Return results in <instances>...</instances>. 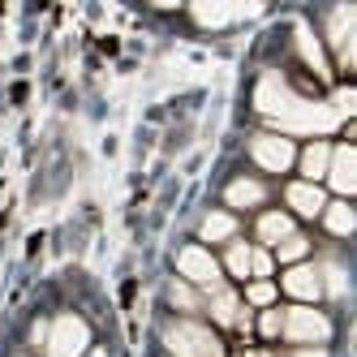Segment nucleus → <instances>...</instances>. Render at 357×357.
<instances>
[{"mask_svg": "<svg viewBox=\"0 0 357 357\" xmlns=\"http://www.w3.org/2000/svg\"><path fill=\"white\" fill-rule=\"evenodd\" d=\"M254 108H259L267 121H275L280 130H289V134H331L340 125V116L331 112V104H310V99L293 95L280 73H267L259 82Z\"/></svg>", "mask_w": 357, "mask_h": 357, "instance_id": "obj_1", "label": "nucleus"}, {"mask_svg": "<svg viewBox=\"0 0 357 357\" xmlns=\"http://www.w3.org/2000/svg\"><path fill=\"white\" fill-rule=\"evenodd\" d=\"M164 349L172 357H224L220 340L202 323H190V319H176L164 327Z\"/></svg>", "mask_w": 357, "mask_h": 357, "instance_id": "obj_2", "label": "nucleus"}, {"mask_svg": "<svg viewBox=\"0 0 357 357\" xmlns=\"http://www.w3.org/2000/svg\"><path fill=\"white\" fill-rule=\"evenodd\" d=\"M91 344V331L78 314H61L47 327V357H82Z\"/></svg>", "mask_w": 357, "mask_h": 357, "instance_id": "obj_3", "label": "nucleus"}, {"mask_svg": "<svg viewBox=\"0 0 357 357\" xmlns=\"http://www.w3.org/2000/svg\"><path fill=\"white\" fill-rule=\"evenodd\" d=\"M280 331H284L293 344H323V340L331 336V323H327L319 310H310V305H297V310L284 314Z\"/></svg>", "mask_w": 357, "mask_h": 357, "instance_id": "obj_4", "label": "nucleus"}, {"mask_svg": "<svg viewBox=\"0 0 357 357\" xmlns=\"http://www.w3.org/2000/svg\"><path fill=\"white\" fill-rule=\"evenodd\" d=\"M250 155H254V164L267 168V172H284L297 160V151H293L289 138H280V134H259L250 142Z\"/></svg>", "mask_w": 357, "mask_h": 357, "instance_id": "obj_5", "label": "nucleus"}, {"mask_svg": "<svg viewBox=\"0 0 357 357\" xmlns=\"http://www.w3.org/2000/svg\"><path fill=\"white\" fill-rule=\"evenodd\" d=\"M176 267H181L185 280H194V284H207V289H215V280H220L215 259H211L202 245H185L181 254H176Z\"/></svg>", "mask_w": 357, "mask_h": 357, "instance_id": "obj_6", "label": "nucleus"}, {"mask_svg": "<svg viewBox=\"0 0 357 357\" xmlns=\"http://www.w3.org/2000/svg\"><path fill=\"white\" fill-rule=\"evenodd\" d=\"M327 176H331V185H336L340 194L357 190V155H353V146H336V151H331Z\"/></svg>", "mask_w": 357, "mask_h": 357, "instance_id": "obj_7", "label": "nucleus"}, {"mask_svg": "<svg viewBox=\"0 0 357 357\" xmlns=\"http://www.w3.org/2000/svg\"><path fill=\"white\" fill-rule=\"evenodd\" d=\"M284 289H289L297 301H314V297L323 293V271H314V267H289Z\"/></svg>", "mask_w": 357, "mask_h": 357, "instance_id": "obj_8", "label": "nucleus"}, {"mask_svg": "<svg viewBox=\"0 0 357 357\" xmlns=\"http://www.w3.org/2000/svg\"><path fill=\"white\" fill-rule=\"evenodd\" d=\"M353 22H357V9L353 5H340V9H331V43L340 47V56H344V65H349V39H353Z\"/></svg>", "mask_w": 357, "mask_h": 357, "instance_id": "obj_9", "label": "nucleus"}, {"mask_svg": "<svg viewBox=\"0 0 357 357\" xmlns=\"http://www.w3.org/2000/svg\"><path fill=\"white\" fill-rule=\"evenodd\" d=\"M289 207H293L297 215H319V211H323V190L310 185V181L289 185Z\"/></svg>", "mask_w": 357, "mask_h": 357, "instance_id": "obj_10", "label": "nucleus"}, {"mask_svg": "<svg viewBox=\"0 0 357 357\" xmlns=\"http://www.w3.org/2000/svg\"><path fill=\"white\" fill-rule=\"evenodd\" d=\"M263 198H267V190L259 181H250V176H241V181L228 185V207H259Z\"/></svg>", "mask_w": 357, "mask_h": 357, "instance_id": "obj_11", "label": "nucleus"}, {"mask_svg": "<svg viewBox=\"0 0 357 357\" xmlns=\"http://www.w3.org/2000/svg\"><path fill=\"white\" fill-rule=\"evenodd\" d=\"M259 237L271 241V245H280L284 237H293V220H289V215H280V211H267V215L259 220Z\"/></svg>", "mask_w": 357, "mask_h": 357, "instance_id": "obj_12", "label": "nucleus"}, {"mask_svg": "<svg viewBox=\"0 0 357 357\" xmlns=\"http://www.w3.org/2000/svg\"><path fill=\"white\" fill-rule=\"evenodd\" d=\"M211 319H215V323H224V327H233V323H241V310H237V297L228 293V289H215V293H211Z\"/></svg>", "mask_w": 357, "mask_h": 357, "instance_id": "obj_13", "label": "nucleus"}, {"mask_svg": "<svg viewBox=\"0 0 357 357\" xmlns=\"http://www.w3.org/2000/svg\"><path fill=\"white\" fill-rule=\"evenodd\" d=\"M327 164H331V146H323V142L305 146V155H301V168H305V176H310V185L319 181V176H327Z\"/></svg>", "mask_w": 357, "mask_h": 357, "instance_id": "obj_14", "label": "nucleus"}, {"mask_svg": "<svg viewBox=\"0 0 357 357\" xmlns=\"http://www.w3.org/2000/svg\"><path fill=\"white\" fill-rule=\"evenodd\" d=\"M233 233H237V220L224 215V211H211L207 220H202V237H207V241H228Z\"/></svg>", "mask_w": 357, "mask_h": 357, "instance_id": "obj_15", "label": "nucleus"}, {"mask_svg": "<svg viewBox=\"0 0 357 357\" xmlns=\"http://www.w3.org/2000/svg\"><path fill=\"white\" fill-rule=\"evenodd\" d=\"M353 207H349V202H331V207H327V228H331V233H336V237H349L353 233Z\"/></svg>", "mask_w": 357, "mask_h": 357, "instance_id": "obj_16", "label": "nucleus"}, {"mask_svg": "<svg viewBox=\"0 0 357 357\" xmlns=\"http://www.w3.org/2000/svg\"><path fill=\"white\" fill-rule=\"evenodd\" d=\"M297 47H301V56H305V65H310L314 73H327V61H323V47L314 43V35L305 31V26L297 31Z\"/></svg>", "mask_w": 357, "mask_h": 357, "instance_id": "obj_17", "label": "nucleus"}, {"mask_svg": "<svg viewBox=\"0 0 357 357\" xmlns=\"http://www.w3.org/2000/svg\"><path fill=\"white\" fill-rule=\"evenodd\" d=\"M237 13H245V9H228V5H198L194 9V17L202 26H224V22H233Z\"/></svg>", "mask_w": 357, "mask_h": 357, "instance_id": "obj_18", "label": "nucleus"}, {"mask_svg": "<svg viewBox=\"0 0 357 357\" xmlns=\"http://www.w3.org/2000/svg\"><path fill=\"white\" fill-rule=\"evenodd\" d=\"M250 245H241V241H233V245H228V271H233V275H250Z\"/></svg>", "mask_w": 357, "mask_h": 357, "instance_id": "obj_19", "label": "nucleus"}, {"mask_svg": "<svg viewBox=\"0 0 357 357\" xmlns=\"http://www.w3.org/2000/svg\"><path fill=\"white\" fill-rule=\"evenodd\" d=\"M305 250H310V241L293 233V237H284V241H280V259H284V263H297Z\"/></svg>", "mask_w": 357, "mask_h": 357, "instance_id": "obj_20", "label": "nucleus"}, {"mask_svg": "<svg viewBox=\"0 0 357 357\" xmlns=\"http://www.w3.org/2000/svg\"><path fill=\"white\" fill-rule=\"evenodd\" d=\"M168 297H172V305H181V310H198V297H194L185 284H172V289H168Z\"/></svg>", "mask_w": 357, "mask_h": 357, "instance_id": "obj_21", "label": "nucleus"}, {"mask_svg": "<svg viewBox=\"0 0 357 357\" xmlns=\"http://www.w3.org/2000/svg\"><path fill=\"white\" fill-rule=\"evenodd\" d=\"M245 297H250L254 305H271V297H275V289L267 284V280H259V284H250V289H245Z\"/></svg>", "mask_w": 357, "mask_h": 357, "instance_id": "obj_22", "label": "nucleus"}, {"mask_svg": "<svg viewBox=\"0 0 357 357\" xmlns=\"http://www.w3.org/2000/svg\"><path fill=\"white\" fill-rule=\"evenodd\" d=\"M353 108H357V95H353V91H340V95H336V104H331V112H336L340 121L353 116Z\"/></svg>", "mask_w": 357, "mask_h": 357, "instance_id": "obj_23", "label": "nucleus"}, {"mask_svg": "<svg viewBox=\"0 0 357 357\" xmlns=\"http://www.w3.org/2000/svg\"><path fill=\"white\" fill-rule=\"evenodd\" d=\"M280 323H284V314H280V310H267L263 323H259V331H263V336H280Z\"/></svg>", "mask_w": 357, "mask_h": 357, "instance_id": "obj_24", "label": "nucleus"}, {"mask_svg": "<svg viewBox=\"0 0 357 357\" xmlns=\"http://www.w3.org/2000/svg\"><path fill=\"white\" fill-rule=\"evenodd\" d=\"M250 271H254V275H267V271H271V254L254 250V254H250Z\"/></svg>", "mask_w": 357, "mask_h": 357, "instance_id": "obj_25", "label": "nucleus"}, {"mask_svg": "<svg viewBox=\"0 0 357 357\" xmlns=\"http://www.w3.org/2000/svg\"><path fill=\"white\" fill-rule=\"evenodd\" d=\"M327 289H331V293H336V297L344 293V271H340L336 263H327Z\"/></svg>", "mask_w": 357, "mask_h": 357, "instance_id": "obj_26", "label": "nucleus"}, {"mask_svg": "<svg viewBox=\"0 0 357 357\" xmlns=\"http://www.w3.org/2000/svg\"><path fill=\"white\" fill-rule=\"evenodd\" d=\"M297 357H327V353H314V349H301Z\"/></svg>", "mask_w": 357, "mask_h": 357, "instance_id": "obj_27", "label": "nucleus"}, {"mask_svg": "<svg viewBox=\"0 0 357 357\" xmlns=\"http://www.w3.org/2000/svg\"><path fill=\"white\" fill-rule=\"evenodd\" d=\"M91 357H108V353H91Z\"/></svg>", "mask_w": 357, "mask_h": 357, "instance_id": "obj_28", "label": "nucleus"}]
</instances>
